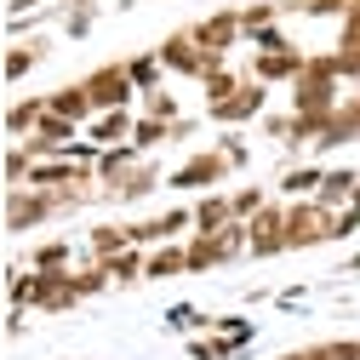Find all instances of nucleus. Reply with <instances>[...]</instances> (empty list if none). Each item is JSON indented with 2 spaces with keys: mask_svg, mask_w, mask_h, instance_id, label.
<instances>
[{
  "mask_svg": "<svg viewBox=\"0 0 360 360\" xmlns=\"http://www.w3.org/2000/svg\"><path fill=\"white\" fill-rule=\"evenodd\" d=\"M321 177H326L321 166H303V160H297V166L281 172L275 189H281V200H314V195H321Z\"/></svg>",
  "mask_w": 360,
  "mask_h": 360,
  "instance_id": "nucleus-13",
  "label": "nucleus"
},
{
  "mask_svg": "<svg viewBox=\"0 0 360 360\" xmlns=\"http://www.w3.org/2000/svg\"><path fill=\"white\" fill-rule=\"evenodd\" d=\"M184 229H195V206H166V212H160V235L177 240Z\"/></svg>",
  "mask_w": 360,
  "mask_h": 360,
  "instance_id": "nucleus-29",
  "label": "nucleus"
},
{
  "mask_svg": "<svg viewBox=\"0 0 360 360\" xmlns=\"http://www.w3.org/2000/svg\"><path fill=\"white\" fill-rule=\"evenodd\" d=\"M126 75L138 80V92H155L160 75H166V63H160V52L149 46V52H138V58H126Z\"/></svg>",
  "mask_w": 360,
  "mask_h": 360,
  "instance_id": "nucleus-21",
  "label": "nucleus"
},
{
  "mask_svg": "<svg viewBox=\"0 0 360 360\" xmlns=\"http://www.w3.org/2000/svg\"><path fill=\"white\" fill-rule=\"evenodd\" d=\"M189 360H229V349L206 332V338H189Z\"/></svg>",
  "mask_w": 360,
  "mask_h": 360,
  "instance_id": "nucleus-32",
  "label": "nucleus"
},
{
  "mask_svg": "<svg viewBox=\"0 0 360 360\" xmlns=\"http://www.w3.org/2000/svg\"><path fill=\"white\" fill-rule=\"evenodd\" d=\"M86 80V92H92V103H98V115H109V109H131L143 92H138V80L126 75V63H98L92 75H80Z\"/></svg>",
  "mask_w": 360,
  "mask_h": 360,
  "instance_id": "nucleus-3",
  "label": "nucleus"
},
{
  "mask_svg": "<svg viewBox=\"0 0 360 360\" xmlns=\"http://www.w3.org/2000/svg\"><path fill=\"white\" fill-rule=\"evenodd\" d=\"M321 240H338V212L321 200H286V246L303 252Z\"/></svg>",
  "mask_w": 360,
  "mask_h": 360,
  "instance_id": "nucleus-1",
  "label": "nucleus"
},
{
  "mask_svg": "<svg viewBox=\"0 0 360 360\" xmlns=\"http://www.w3.org/2000/svg\"><path fill=\"white\" fill-rule=\"evenodd\" d=\"M217 149H223V160H229L235 172H246V166H252V143L240 138V126H229V131H223V138H217Z\"/></svg>",
  "mask_w": 360,
  "mask_h": 360,
  "instance_id": "nucleus-26",
  "label": "nucleus"
},
{
  "mask_svg": "<svg viewBox=\"0 0 360 360\" xmlns=\"http://www.w3.org/2000/svg\"><path fill=\"white\" fill-rule=\"evenodd\" d=\"M189 34H195V46H206V52H217V58H229L240 40H246V23H240V6H223V12H206L200 23H189Z\"/></svg>",
  "mask_w": 360,
  "mask_h": 360,
  "instance_id": "nucleus-5",
  "label": "nucleus"
},
{
  "mask_svg": "<svg viewBox=\"0 0 360 360\" xmlns=\"http://www.w3.org/2000/svg\"><path fill=\"white\" fill-rule=\"evenodd\" d=\"M138 109H143V115H160V120H184V115H177V98H172V92H160V86L138 98Z\"/></svg>",
  "mask_w": 360,
  "mask_h": 360,
  "instance_id": "nucleus-30",
  "label": "nucleus"
},
{
  "mask_svg": "<svg viewBox=\"0 0 360 360\" xmlns=\"http://www.w3.org/2000/svg\"><path fill=\"white\" fill-rule=\"evenodd\" d=\"M309 69V52L303 46H286V52H252V80H263V86H292L297 75Z\"/></svg>",
  "mask_w": 360,
  "mask_h": 360,
  "instance_id": "nucleus-8",
  "label": "nucleus"
},
{
  "mask_svg": "<svg viewBox=\"0 0 360 360\" xmlns=\"http://www.w3.org/2000/svg\"><path fill=\"white\" fill-rule=\"evenodd\" d=\"M354 0H303V18H343Z\"/></svg>",
  "mask_w": 360,
  "mask_h": 360,
  "instance_id": "nucleus-33",
  "label": "nucleus"
},
{
  "mask_svg": "<svg viewBox=\"0 0 360 360\" xmlns=\"http://www.w3.org/2000/svg\"><path fill=\"white\" fill-rule=\"evenodd\" d=\"M131 131H138V115H131V109H109V115H98L92 126H86V138L115 149V143H131Z\"/></svg>",
  "mask_w": 360,
  "mask_h": 360,
  "instance_id": "nucleus-11",
  "label": "nucleus"
},
{
  "mask_svg": "<svg viewBox=\"0 0 360 360\" xmlns=\"http://www.w3.org/2000/svg\"><path fill=\"white\" fill-rule=\"evenodd\" d=\"M229 206H235V223H252V217L269 206V189H235Z\"/></svg>",
  "mask_w": 360,
  "mask_h": 360,
  "instance_id": "nucleus-27",
  "label": "nucleus"
},
{
  "mask_svg": "<svg viewBox=\"0 0 360 360\" xmlns=\"http://www.w3.org/2000/svg\"><path fill=\"white\" fill-rule=\"evenodd\" d=\"M354 184H360V172H354V166H332V172L321 177V195H314V200L332 206V212H343L349 195H354Z\"/></svg>",
  "mask_w": 360,
  "mask_h": 360,
  "instance_id": "nucleus-17",
  "label": "nucleus"
},
{
  "mask_svg": "<svg viewBox=\"0 0 360 360\" xmlns=\"http://www.w3.org/2000/svg\"><path fill=\"white\" fill-rule=\"evenodd\" d=\"M172 275H189V246H149V281H172Z\"/></svg>",
  "mask_w": 360,
  "mask_h": 360,
  "instance_id": "nucleus-18",
  "label": "nucleus"
},
{
  "mask_svg": "<svg viewBox=\"0 0 360 360\" xmlns=\"http://www.w3.org/2000/svg\"><path fill=\"white\" fill-rule=\"evenodd\" d=\"M338 23H343V34H360V0H354V6H349Z\"/></svg>",
  "mask_w": 360,
  "mask_h": 360,
  "instance_id": "nucleus-34",
  "label": "nucleus"
},
{
  "mask_svg": "<svg viewBox=\"0 0 360 360\" xmlns=\"http://www.w3.org/2000/svg\"><path fill=\"white\" fill-rule=\"evenodd\" d=\"M138 166H143V149H138V143H115V149H103V160H98V184L115 195Z\"/></svg>",
  "mask_w": 360,
  "mask_h": 360,
  "instance_id": "nucleus-10",
  "label": "nucleus"
},
{
  "mask_svg": "<svg viewBox=\"0 0 360 360\" xmlns=\"http://www.w3.org/2000/svg\"><path fill=\"white\" fill-rule=\"evenodd\" d=\"M69 6H103V0H69Z\"/></svg>",
  "mask_w": 360,
  "mask_h": 360,
  "instance_id": "nucleus-37",
  "label": "nucleus"
},
{
  "mask_svg": "<svg viewBox=\"0 0 360 360\" xmlns=\"http://www.w3.org/2000/svg\"><path fill=\"white\" fill-rule=\"evenodd\" d=\"M240 80H246V75H235L229 63L212 69V75L200 80V86H206V109H212V103H223V98H235V92H240Z\"/></svg>",
  "mask_w": 360,
  "mask_h": 360,
  "instance_id": "nucleus-22",
  "label": "nucleus"
},
{
  "mask_svg": "<svg viewBox=\"0 0 360 360\" xmlns=\"http://www.w3.org/2000/svg\"><path fill=\"white\" fill-rule=\"evenodd\" d=\"M246 235H252L246 257H281V252H292V246H286V206H275V200H269V206L246 223Z\"/></svg>",
  "mask_w": 360,
  "mask_h": 360,
  "instance_id": "nucleus-7",
  "label": "nucleus"
},
{
  "mask_svg": "<svg viewBox=\"0 0 360 360\" xmlns=\"http://www.w3.org/2000/svg\"><path fill=\"white\" fill-rule=\"evenodd\" d=\"M263 109H269V86L246 75L235 98H223V103H212V109H206V120H217V126H246V120H257Z\"/></svg>",
  "mask_w": 360,
  "mask_h": 360,
  "instance_id": "nucleus-6",
  "label": "nucleus"
},
{
  "mask_svg": "<svg viewBox=\"0 0 360 360\" xmlns=\"http://www.w3.org/2000/svg\"><path fill=\"white\" fill-rule=\"evenodd\" d=\"M69 263H75L69 240H46V246H34V252H29V269H69Z\"/></svg>",
  "mask_w": 360,
  "mask_h": 360,
  "instance_id": "nucleus-23",
  "label": "nucleus"
},
{
  "mask_svg": "<svg viewBox=\"0 0 360 360\" xmlns=\"http://www.w3.org/2000/svg\"><path fill=\"white\" fill-rule=\"evenodd\" d=\"M229 223H235V206L223 189H206V200H195V235H217Z\"/></svg>",
  "mask_w": 360,
  "mask_h": 360,
  "instance_id": "nucleus-12",
  "label": "nucleus"
},
{
  "mask_svg": "<svg viewBox=\"0 0 360 360\" xmlns=\"http://www.w3.org/2000/svg\"><path fill=\"white\" fill-rule=\"evenodd\" d=\"M40 120H46V98H23V103H12V109H6V138H12V143L34 138Z\"/></svg>",
  "mask_w": 360,
  "mask_h": 360,
  "instance_id": "nucleus-15",
  "label": "nucleus"
},
{
  "mask_svg": "<svg viewBox=\"0 0 360 360\" xmlns=\"http://www.w3.org/2000/svg\"><path fill=\"white\" fill-rule=\"evenodd\" d=\"M246 46H252V52H286L292 40L281 34V23H269V29H252V34H246Z\"/></svg>",
  "mask_w": 360,
  "mask_h": 360,
  "instance_id": "nucleus-31",
  "label": "nucleus"
},
{
  "mask_svg": "<svg viewBox=\"0 0 360 360\" xmlns=\"http://www.w3.org/2000/svg\"><path fill=\"white\" fill-rule=\"evenodd\" d=\"M177 138V120H160V115H138V131H131V143H138L143 155L149 149H160V143H172Z\"/></svg>",
  "mask_w": 360,
  "mask_h": 360,
  "instance_id": "nucleus-20",
  "label": "nucleus"
},
{
  "mask_svg": "<svg viewBox=\"0 0 360 360\" xmlns=\"http://www.w3.org/2000/svg\"><path fill=\"white\" fill-rule=\"evenodd\" d=\"M46 58H52V40H23V46L12 40V46H6V86H18L34 63H46Z\"/></svg>",
  "mask_w": 360,
  "mask_h": 360,
  "instance_id": "nucleus-14",
  "label": "nucleus"
},
{
  "mask_svg": "<svg viewBox=\"0 0 360 360\" xmlns=\"http://www.w3.org/2000/svg\"><path fill=\"white\" fill-rule=\"evenodd\" d=\"M229 172H235V166L223 160V149L212 143V149H195V155H189L184 166H177V172L166 177V184H172L177 195H200V189H217V184H223Z\"/></svg>",
  "mask_w": 360,
  "mask_h": 360,
  "instance_id": "nucleus-4",
  "label": "nucleus"
},
{
  "mask_svg": "<svg viewBox=\"0 0 360 360\" xmlns=\"http://www.w3.org/2000/svg\"><path fill=\"white\" fill-rule=\"evenodd\" d=\"M155 184H160V166H138V172H131L126 184L115 189V200H143V195H149Z\"/></svg>",
  "mask_w": 360,
  "mask_h": 360,
  "instance_id": "nucleus-24",
  "label": "nucleus"
},
{
  "mask_svg": "<svg viewBox=\"0 0 360 360\" xmlns=\"http://www.w3.org/2000/svg\"><path fill=\"white\" fill-rule=\"evenodd\" d=\"M349 212H354V217H360V184H354V195H349Z\"/></svg>",
  "mask_w": 360,
  "mask_h": 360,
  "instance_id": "nucleus-35",
  "label": "nucleus"
},
{
  "mask_svg": "<svg viewBox=\"0 0 360 360\" xmlns=\"http://www.w3.org/2000/svg\"><path fill=\"white\" fill-rule=\"evenodd\" d=\"M92 23H98V6H69V12H63V34H69V40H86Z\"/></svg>",
  "mask_w": 360,
  "mask_h": 360,
  "instance_id": "nucleus-28",
  "label": "nucleus"
},
{
  "mask_svg": "<svg viewBox=\"0 0 360 360\" xmlns=\"http://www.w3.org/2000/svg\"><path fill=\"white\" fill-rule=\"evenodd\" d=\"M126 246H131V229H115V223L92 229V257H109V252H126Z\"/></svg>",
  "mask_w": 360,
  "mask_h": 360,
  "instance_id": "nucleus-25",
  "label": "nucleus"
},
{
  "mask_svg": "<svg viewBox=\"0 0 360 360\" xmlns=\"http://www.w3.org/2000/svg\"><path fill=\"white\" fill-rule=\"evenodd\" d=\"M212 321H217V314H200L195 303H172V309L160 314V326L177 332V338H200V332H212Z\"/></svg>",
  "mask_w": 360,
  "mask_h": 360,
  "instance_id": "nucleus-16",
  "label": "nucleus"
},
{
  "mask_svg": "<svg viewBox=\"0 0 360 360\" xmlns=\"http://www.w3.org/2000/svg\"><path fill=\"white\" fill-rule=\"evenodd\" d=\"M160 63H166V75H184V80H206L212 69H223L229 58H217V52H206V46H195V34L189 29H172L166 40H160Z\"/></svg>",
  "mask_w": 360,
  "mask_h": 360,
  "instance_id": "nucleus-2",
  "label": "nucleus"
},
{
  "mask_svg": "<svg viewBox=\"0 0 360 360\" xmlns=\"http://www.w3.org/2000/svg\"><path fill=\"white\" fill-rule=\"evenodd\" d=\"M212 338H217L223 349H229V354H240V349L257 338V326L246 321V314H217V321H212Z\"/></svg>",
  "mask_w": 360,
  "mask_h": 360,
  "instance_id": "nucleus-19",
  "label": "nucleus"
},
{
  "mask_svg": "<svg viewBox=\"0 0 360 360\" xmlns=\"http://www.w3.org/2000/svg\"><path fill=\"white\" fill-rule=\"evenodd\" d=\"M343 269H349V275H354V269H360V252H354V257H349V263H343Z\"/></svg>",
  "mask_w": 360,
  "mask_h": 360,
  "instance_id": "nucleus-36",
  "label": "nucleus"
},
{
  "mask_svg": "<svg viewBox=\"0 0 360 360\" xmlns=\"http://www.w3.org/2000/svg\"><path fill=\"white\" fill-rule=\"evenodd\" d=\"M46 109L63 115V120H75V126H92L98 120V103H92V92H86V80H63L58 92H46Z\"/></svg>",
  "mask_w": 360,
  "mask_h": 360,
  "instance_id": "nucleus-9",
  "label": "nucleus"
}]
</instances>
